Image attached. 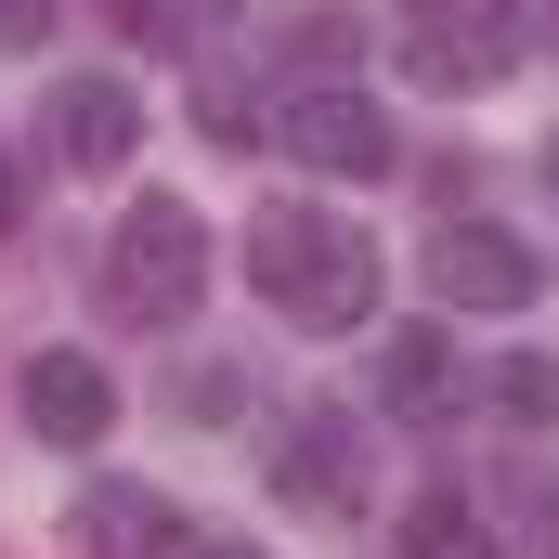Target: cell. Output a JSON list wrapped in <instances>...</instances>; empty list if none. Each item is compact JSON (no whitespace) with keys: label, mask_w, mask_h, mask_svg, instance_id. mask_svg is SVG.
<instances>
[{"label":"cell","mask_w":559,"mask_h":559,"mask_svg":"<svg viewBox=\"0 0 559 559\" xmlns=\"http://www.w3.org/2000/svg\"><path fill=\"white\" fill-rule=\"evenodd\" d=\"M534 169H547V195H559V131H547V156H534Z\"/></svg>","instance_id":"17"},{"label":"cell","mask_w":559,"mask_h":559,"mask_svg":"<svg viewBox=\"0 0 559 559\" xmlns=\"http://www.w3.org/2000/svg\"><path fill=\"white\" fill-rule=\"evenodd\" d=\"M13 222H26V169L0 156V235H13Z\"/></svg>","instance_id":"16"},{"label":"cell","mask_w":559,"mask_h":559,"mask_svg":"<svg viewBox=\"0 0 559 559\" xmlns=\"http://www.w3.org/2000/svg\"><path fill=\"white\" fill-rule=\"evenodd\" d=\"M131 143H143V105L118 79H66V92H52V156H66V169H118Z\"/></svg>","instance_id":"9"},{"label":"cell","mask_w":559,"mask_h":559,"mask_svg":"<svg viewBox=\"0 0 559 559\" xmlns=\"http://www.w3.org/2000/svg\"><path fill=\"white\" fill-rule=\"evenodd\" d=\"M26 429L66 442V455L105 442V429H118V378H105L92 352H39V365H26Z\"/></svg>","instance_id":"7"},{"label":"cell","mask_w":559,"mask_h":559,"mask_svg":"<svg viewBox=\"0 0 559 559\" xmlns=\"http://www.w3.org/2000/svg\"><path fill=\"white\" fill-rule=\"evenodd\" d=\"M481 404L521 417V429H559V352H495L481 365Z\"/></svg>","instance_id":"12"},{"label":"cell","mask_w":559,"mask_h":559,"mask_svg":"<svg viewBox=\"0 0 559 559\" xmlns=\"http://www.w3.org/2000/svg\"><path fill=\"white\" fill-rule=\"evenodd\" d=\"M547 559H559V521H547Z\"/></svg>","instance_id":"19"},{"label":"cell","mask_w":559,"mask_h":559,"mask_svg":"<svg viewBox=\"0 0 559 559\" xmlns=\"http://www.w3.org/2000/svg\"><path fill=\"white\" fill-rule=\"evenodd\" d=\"M248 286L274 299L299 338H338V325L378 312V286H391V274H378V248H365L338 209H274V222L248 235Z\"/></svg>","instance_id":"1"},{"label":"cell","mask_w":559,"mask_h":559,"mask_svg":"<svg viewBox=\"0 0 559 559\" xmlns=\"http://www.w3.org/2000/svg\"><path fill=\"white\" fill-rule=\"evenodd\" d=\"M521 0H417L404 13V79L417 92H495L521 66Z\"/></svg>","instance_id":"3"},{"label":"cell","mask_w":559,"mask_h":559,"mask_svg":"<svg viewBox=\"0 0 559 559\" xmlns=\"http://www.w3.org/2000/svg\"><path fill=\"white\" fill-rule=\"evenodd\" d=\"M404 559H495V534H481V521H468V495L442 481V495L404 508Z\"/></svg>","instance_id":"13"},{"label":"cell","mask_w":559,"mask_h":559,"mask_svg":"<svg viewBox=\"0 0 559 559\" xmlns=\"http://www.w3.org/2000/svg\"><path fill=\"white\" fill-rule=\"evenodd\" d=\"M274 143L299 156V169H325V182H378V169H391V118H378L352 79L286 92V105H274Z\"/></svg>","instance_id":"4"},{"label":"cell","mask_w":559,"mask_h":559,"mask_svg":"<svg viewBox=\"0 0 559 559\" xmlns=\"http://www.w3.org/2000/svg\"><path fill=\"white\" fill-rule=\"evenodd\" d=\"M195 286H209V222H195L182 195L118 209V235H105V299H118L131 325H169V312H195Z\"/></svg>","instance_id":"2"},{"label":"cell","mask_w":559,"mask_h":559,"mask_svg":"<svg viewBox=\"0 0 559 559\" xmlns=\"http://www.w3.org/2000/svg\"><path fill=\"white\" fill-rule=\"evenodd\" d=\"M391 417L404 429L455 417V338H404V352H391Z\"/></svg>","instance_id":"11"},{"label":"cell","mask_w":559,"mask_h":559,"mask_svg":"<svg viewBox=\"0 0 559 559\" xmlns=\"http://www.w3.org/2000/svg\"><path fill=\"white\" fill-rule=\"evenodd\" d=\"M52 13H66V0H0V52H39V39H52Z\"/></svg>","instance_id":"15"},{"label":"cell","mask_w":559,"mask_h":559,"mask_svg":"<svg viewBox=\"0 0 559 559\" xmlns=\"http://www.w3.org/2000/svg\"><path fill=\"white\" fill-rule=\"evenodd\" d=\"M209 559H261V547H209Z\"/></svg>","instance_id":"18"},{"label":"cell","mask_w":559,"mask_h":559,"mask_svg":"<svg viewBox=\"0 0 559 559\" xmlns=\"http://www.w3.org/2000/svg\"><path fill=\"white\" fill-rule=\"evenodd\" d=\"M274 495L299 521H365V442H352V417H286L274 429Z\"/></svg>","instance_id":"6"},{"label":"cell","mask_w":559,"mask_h":559,"mask_svg":"<svg viewBox=\"0 0 559 559\" xmlns=\"http://www.w3.org/2000/svg\"><path fill=\"white\" fill-rule=\"evenodd\" d=\"M195 131H209V143H261L274 118H261V105H248L235 79H209V92H195Z\"/></svg>","instance_id":"14"},{"label":"cell","mask_w":559,"mask_h":559,"mask_svg":"<svg viewBox=\"0 0 559 559\" xmlns=\"http://www.w3.org/2000/svg\"><path fill=\"white\" fill-rule=\"evenodd\" d=\"M534 286H547V261H534L508 222H442V235H429V299H442V312H521Z\"/></svg>","instance_id":"5"},{"label":"cell","mask_w":559,"mask_h":559,"mask_svg":"<svg viewBox=\"0 0 559 559\" xmlns=\"http://www.w3.org/2000/svg\"><path fill=\"white\" fill-rule=\"evenodd\" d=\"M66 534H79V559H169L182 547V508L143 495V481H92V495L66 508Z\"/></svg>","instance_id":"8"},{"label":"cell","mask_w":559,"mask_h":559,"mask_svg":"<svg viewBox=\"0 0 559 559\" xmlns=\"http://www.w3.org/2000/svg\"><path fill=\"white\" fill-rule=\"evenodd\" d=\"M105 13H118V39H143V52H209L235 0H105Z\"/></svg>","instance_id":"10"}]
</instances>
